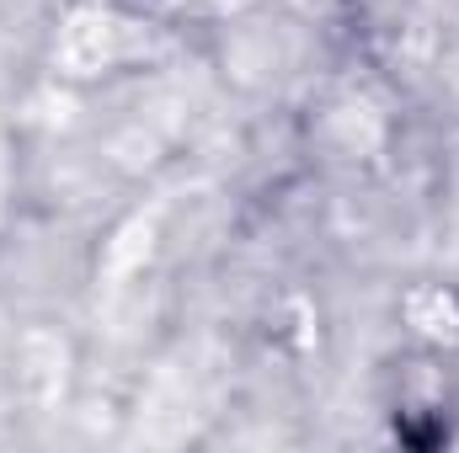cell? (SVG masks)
I'll return each instance as SVG.
<instances>
[{"mask_svg": "<svg viewBox=\"0 0 459 453\" xmlns=\"http://www.w3.org/2000/svg\"><path fill=\"white\" fill-rule=\"evenodd\" d=\"M117 27L113 16H97V11H81V16H70V27H65V38H59V59H65V70H75V75H97V70H108L117 59Z\"/></svg>", "mask_w": 459, "mask_h": 453, "instance_id": "cell-1", "label": "cell"}, {"mask_svg": "<svg viewBox=\"0 0 459 453\" xmlns=\"http://www.w3.org/2000/svg\"><path fill=\"white\" fill-rule=\"evenodd\" d=\"M16 379L32 395H54L59 379H65V346L48 337H27L22 341V357H16Z\"/></svg>", "mask_w": 459, "mask_h": 453, "instance_id": "cell-2", "label": "cell"}, {"mask_svg": "<svg viewBox=\"0 0 459 453\" xmlns=\"http://www.w3.org/2000/svg\"><path fill=\"white\" fill-rule=\"evenodd\" d=\"M406 315H411V326L422 331V337H455L459 326V299L455 294H444V288H422V294H411V304H406Z\"/></svg>", "mask_w": 459, "mask_h": 453, "instance_id": "cell-3", "label": "cell"}, {"mask_svg": "<svg viewBox=\"0 0 459 453\" xmlns=\"http://www.w3.org/2000/svg\"><path fill=\"white\" fill-rule=\"evenodd\" d=\"M150 229H155V225H150V219H134V225L123 229V235H128V240H139V235H150ZM134 256H139V245H123V251H117L113 261H117V267H128Z\"/></svg>", "mask_w": 459, "mask_h": 453, "instance_id": "cell-4", "label": "cell"}]
</instances>
